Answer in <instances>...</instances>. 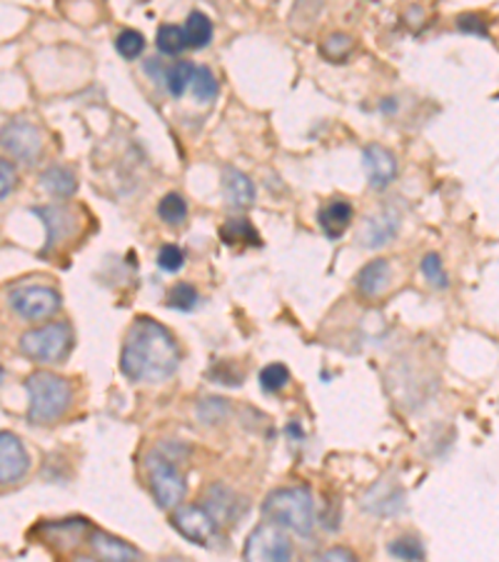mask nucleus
<instances>
[{"label":"nucleus","mask_w":499,"mask_h":562,"mask_svg":"<svg viewBox=\"0 0 499 562\" xmlns=\"http://www.w3.org/2000/svg\"><path fill=\"white\" fill-rule=\"evenodd\" d=\"M180 350L172 335L152 317H138L125 335L121 370L135 383H162L175 375Z\"/></svg>","instance_id":"obj_1"},{"label":"nucleus","mask_w":499,"mask_h":562,"mask_svg":"<svg viewBox=\"0 0 499 562\" xmlns=\"http://www.w3.org/2000/svg\"><path fill=\"white\" fill-rule=\"evenodd\" d=\"M262 515L280 528L293 530L297 535H307L315 528V503L313 493L303 485L280 487L272 491L262 503Z\"/></svg>","instance_id":"obj_2"},{"label":"nucleus","mask_w":499,"mask_h":562,"mask_svg":"<svg viewBox=\"0 0 499 562\" xmlns=\"http://www.w3.org/2000/svg\"><path fill=\"white\" fill-rule=\"evenodd\" d=\"M31 395L29 420L35 425H50L66 415L72 403V390L66 378L53 373H33L25 380Z\"/></svg>","instance_id":"obj_3"},{"label":"nucleus","mask_w":499,"mask_h":562,"mask_svg":"<svg viewBox=\"0 0 499 562\" xmlns=\"http://www.w3.org/2000/svg\"><path fill=\"white\" fill-rule=\"evenodd\" d=\"M72 330L68 323H48L43 328H35L21 335L18 348L25 358L38 362H58L70 352Z\"/></svg>","instance_id":"obj_4"},{"label":"nucleus","mask_w":499,"mask_h":562,"mask_svg":"<svg viewBox=\"0 0 499 562\" xmlns=\"http://www.w3.org/2000/svg\"><path fill=\"white\" fill-rule=\"evenodd\" d=\"M145 468H148L150 491L152 497H156V503L160 507H178L185 495V477L178 470L175 460L156 450L148 456Z\"/></svg>","instance_id":"obj_5"},{"label":"nucleus","mask_w":499,"mask_h":562,"mask_svg":"<svg viewBox=\"0 0 499 562\" xmlns=\"http://www.w3.org/2000/svg\"><path fill=\"white\" fill-rule=\"evenodd\" d=\"M245 562H293V542L285 528L262 522L245 542Z\"/></svg>","instance_id":"obj_6"},{"label":"nucleus","mask_w":499,"mask_h":562,"mask_svg":"<svg viewBox=\"0 0 499 562\" xmlns=\"http://www.w3.org/2000/svg\"><path fill=\"white\" fill-rule=\"evenodd\" d=\"M8 303L23 321H48L60 311L58 290L45 285H15L8 293Z\"/></svg>","instance_id":"obj_7"},{"label":"nucleus","mask_w":499,"mask_h":562,"mask_svg":"<svg viewBox=\"0 0 499 562\" xmlns=\"http://www.w3.org/2000/svg\"><path fill=\"white\" fill-rule=\"evenodd\" d=\"M3 150L21 162H35L43 153V133L35 123L25 117H13L3 123Z\"/></svg>","instance_id":"obj_8"},{"label":"nucleus","mask_w":499,"mask_h":562,"mask_svg":"<svg viewBox=\"0 0 499 562\" xmlns=\"http://www.w3.org/2000/svg\"><path fill=\"white\" fill-rule=\"evenodd\" d=\"M172 528L195 546H213L217 538V520L200 505H178L172 510Z\"/></svg>","instance_id":"obj_9"},{"label":"nucleus","mask_w":499,"mask_h":562,"mask_svg":"<svg viewBox=\"0 0 499 562\" xmlns=\"http://www.w3.org/2000/svg\"><path fill=\"white\" fill-rule=\"evenodd\" d=\"M31 468V458L23 442L13 432H0V483H18Z\"/></svg>","instance_id":"obj_10"},{"label":"nucleus","mask_w":499,"mask_h":562,"mask_svg":"<svg viewBox=\"0 0 499 562\" xmlns=\"http://www.w3.org/2000/svg\"><path fill=\"white\" fill-rule=\"evenodd\" d=\"M362 166H365V173L372 188L383 190L389 183H393L395 176H397V160L393 153L383 145L377 143H370L365 150H362Z\"/></svg>","instance_id":"obj_11"},{"label":"nucleus","mask_w":499,"mask_h":562,"mask_svg":"<svg viewBox=\"0 0 499 562\" xmlns=\"http://www.w3.org/2000/svg\"><path fill=\"white\" fill-rule=\"evenodd\" d=\"M205 510L211 513L217 522L230 525L242 515L245 503H242V497L235 491H230L228 485L217 483L205 491Z\"/></svg>","instance_id":"obj_12"},{"label":"nucleus","mask_w":499,"mask_h":562,"mask_svg":"<svg viewBox=\"0 0 499 562\" xmlns=\"http://www.w3.org/2000/svg\"><path fill=\"white\" fill-rule=\"evenodd\" d=\"M88 542H90V548H93L95 558L103 562H138L140 560L138 548L121 538H115V535H107L103 530H90Z\"/></svg>","instance_id":"obj_13"},{"label":"nucleus","mask_w":499,"mask_h":562,"mask_svg":"<svg viewBox=\"0 0 499 562\" xmlns=\"http://www.w3.org/2000/svg\"><path fill=\"white\" fill-rule=\"evenodd\" d=\"M399 231V215L395 211H379L367 215L365 225L360 231V243L365 248H383Z\"/></svg>","instance_id":"obj_14"},{"label":"nucleus","mask_w":499,"mask_h":562,"mask_svg":"<svg viewBox=\"0 0 499 562\" xmlns=\"http://www.w3.org/2000/svg\"><path fill=\"white\" fill-rule=\"evenodd\" d=\"M362 507L375 515H397L405 507V493L402 487L393 480H379L362 501Z\"/></svg>","instance_id":"obj_15"},{"label":"nucleus","mask_w":499,"mask_h":562,"mask_svg":"<svg viewBox=\"0 0 499 562\" xmlns=\"http://www.w3.org/2000/svg\"><path fill=\"white\" fill-rule=\"evenodd\" d=\"M389 278H393L389 262L383 260V258L372 260L355 276V288L365 297H377V295L385 293V288L389 285Z\"/></svg>","instance_id":"obj_16"},{"label":"nucleus","mask_w":499,"mask_h":562,"mask_svg":"<svg viewBox=\"0 0 499 562\" xmlns=\"http://www.w3.org/2000/svg\"><path fill=\"white\" fill-rule=\"evenodd\" d=\"M223 190L228 203L235 207H248L256 201V183L238 168L223 170Z\"/></svg>","instance_id":"obj_17"},{"label":"nucleus","mask_w":499,"mask_h":562,"mask_svg":"<svg viewBox=\"0 0 499 562\" xmlns=\"http://www.w3.org/2000/svg\"><path fill=\"white\" fill-rule=\"evenodd\" d=\"M317 223H320L322 233L328 238H340V235L348 231V225L352 223V205L344 201H330L325 203L320 211H317Z\"/></svg>","instance_id":"obj_18"},{"label":"nucleus","mask_w":499,"mask_h":562,"mask_svg":"<svg viewBox=\"0 0 499 562\" xmlns=\"http://www.w3.org/2000/svg\"><path fill=\"white\" fill-rule=\"evenodd\" d=\"M33 215L43 217L45 228H48V248L56 246L58 240L68 238V233H70V213L66 211V207H56V205L33 207Z\"/></svg>","instance_id":"obj_19"},{"label":"nucleus","mask_w":499,"mask_h":562,"mask_svg":"<svg viewBox=\"0 0 499 562\" xmlns=\"http://www.w3.org/2000/svg\"><path fill=\"white\" fill-rule=\"evenodd\" d=\"M41 186H43L45 193L58 195V198H70L78 190V183H76V176H72V170L70 168H63V166L45 168L43 173H41Z\"/></svg>","instance_id":"obj_20"},{"label":"nucleus","mask_w":499,"mask_h":562,"mask_svg":"<svg viewBox=\"0 0 499 562\" xmlns=\"http://www.w3.org/2000/svg\"><path fill=\"white\" fill-rule=\"evenodd\" d=\"M220 238L225 246H238V243H245V246H260V235L252 228L250 221L245 217H235V221H228L220 228Z\"/></svg>","instance_id":"obj_21"},{"label":"nucleus","mask_w":499,"mask_h":562,"mask_svg":"<svg viewBox=\"0 0 499 562\" xmlns=\"http://www.w3.org/2000/svg\"><path fill=\"white\" fill-rule=\"evenodd\" d=\"M185 35L190 48H205L213 41V23L203 11H193L185 21Z\"/></svg>","instance_id":"obj_22"},{"label":"nucleus","mask_w":499,"mask_h":562,"mask_svg":"<svg viewBox=\"0 0 499 562\" xmlns=\"http://www.w3.org/2000/svg\"><path fill=\"white\" fill-rule=\"evenodd\" d=\"M156 45L160 53H166V56H178V53H183L190 43L185 29H180V25H160L156 33Z\"/></svg>","instance_id":"obj_23"},{"label":"nucleus","mask_w":499,"mask_h":562,"mask_svg":"<svg viewBox=\"0 0 499 562\" xmlns=\"http://www.w3.org/2000/svg\"><path fill=\"white\" fill-rule=\"evenodd\" d=\"M193 78H195V66L190 60H180L175 66L166 68V83L170 95L180 98L185 93V90L193 86Z\"/></svg>","instance_id":"obj_24"},{"label":"nucleus","mask_w":499,"mask_h":562,"mask_svg":"<svg viewBox=\"0 0 499 562\" xmlns=\"http://www.w3.org/2000/svg\"><path fill=\"white\" fill-rule=\"evenodd\" d=\"M115 50L121 53L125 60L140 58L143 50H145V35L138 33V31H133V29L121 31V33H117V38H115Z\"/></svg>","instance_id":"obj_25"},{"label":"nucleus","mask_w":499,"mask_h":562,"mask_svg":"<svg viewBox=\"0 0 499 562\" xmlns=\"http://www.w3.org/2000/svg\"><path fill=\"white\" fill-rule=\"evenodd\" d=\"M158 215L162 221L170 223V225H180L188 217V203L183 201V195L178 193H168L162 198L160 205H158Z\"/></svg>","instance_id":"obj_26"},{"label":"nucleus","mask_w":499,"mask_h":562,"mask_svg":"<svg viewBox=\"0 0 499 562\" xmlns=\"http://www.w3.org/2000/svg\"><path fill=\"white\" fill-rule=\"evenodd\" d=\"M290 383V370L283 366V362H270L260 370V385L265 393H277Z\"/></svg>","instance_id":"obj_27"},{"label":"nucleus","mask_w":499,"mask_h":562,"mask_svg":"<svg viewBox=\"0 0 499 562\" xmlns=\"http://www.w3.org/2000/svg\"><path fill=\"white\" fill-rule=\"evenodd\" d=\"M389 555H395L397 560L405 562H422L424 560V548L417 538H397L387 546Z\"/></svg>","instance_id":"obj_28"},{"label":"nucleus","mask_w":499,"mask_h":562,"mask_svg":"<svg viewBox=\"0 0 499 562\" xmlns=\"http://www.w3.org/2000/svg\"><path fill=\"white\" fill-rule=\"evenodd\" d=\"M190 88H193V95L197 98V101H203V103L213 101V98L217 95V83H215L213 70L205 68V66H197L193 86H190Z\"/></svg>","instance_id":"obj_29"},{"label":"nucleus","mask_w":499,"mask_h":562,"mask_svg":"<svg viewBox=\"0 0 499 562\" xmlns=\"http://www.w3.org/2000/svg\"><path fill=\"white\" fill-rule=\"evenodd\" d=\"M422 276L432 288L442 290L450 285V278H447V273H444V262L438 252H428V256L422 258Z\"/></svg>","instance_id":"obj_30"},{"label":"nucleus","mask_w":499,"mask_h":562,"mask_svg":"<svg viewBox=\"0 0 499 562\" xmlns=\"http://www.w3.org/2000/svg\"><path fill=\"white\" fill-rule=\"evenodd\" d=\"M197 301H200L197 290L190 283H178L168 293V305L175 307V311H193Z\"/></svg>","instance_id":"obj_31"},{"label":"nucleus","mask_w":499,"mask_h":562,"mask_svg":"<svg viewBox=\"0 0 499 562\" xmlns=\"http://www.w3.org/2000/svg\"><path fill=\"white\" fill-rule=\"evenodd\" d=\"M350 48H352V38L348 33H332L328 35V41H325L322 53L330 60H342L350 53Z\"/></svg>","instance_id":"obj_32"},{"label":"nucleus","mask_w":499,"mask_h":562,"mask_svg":"<svg viewBox=\"0 0 499 562\" xmlns=\"http://www.w3.org/2000/svg\"><path fill=\"white\" fill-rule=\"evenodd\" d=\"M158 266L160 270H166V273H178V270H183L185 266V252L178 246H162L158 250Z\"/></svg>","instance_id":"obj_33"},{"label":"nucleus","mask_w":499,"mask_h":562,"mask_svg":"<svg viewBox=\"0 0 499 562\" xmlns=\"http://www.w3.org/2000/svg\"><path fill=\"white\" fill-rule=\"evenodd\" d=\"M225 415H228V403L220 401V397H207L197 407V418L203 423H220Z\"/></svg>","instance_id":"obj_34"},{"label":"nucleus","mask_w":499,"mask_h":562,"mask_svg":"<svg viewBox=\"0 0 499 562\" xmlns=\"http://www.w3.org/2000/svg\"><path fill=\"white\" fill-rule=\"evenodd\" d=\"M457 29L465 31V33L487 35V23L479 15H460L457 18Z\"/></svg>","instance_id":"obj_35"},{"label":"nucleus","mask_w":499,"mask_h":562,"mask_svg":"<svg viewBox=\"0 0 499 562\" xmlns=\"http://www.w3.org/2000/svg\"><path fill=\"white\" fill-rule=\"evenodd\" d=\"M0 176H3V188H0V195L3 201L11 195V190L15 188V170L11 166V160H0Z\"/></svg>","instance_id":"obj_36"},{"label":"nucleus","mask_w":499,"mask_h":562,"mask_svg":"<svg viewBox=\"0 0 499 562\" xmlns=\"http://www.w3.org/2000/svg\"><path fill=\"white\" fill-rule=\"evenodd\" d=\"M315 562H358V558L352 555L348 548H330V550H325Z\"/></svg>","instance_id":"obj_37"},{"label":"nucleus","mask_w":499,"mask_h":562,"mask_svg":"<svg viewBox=\"0 0 499 562\" xmlns=\"http://www.w3.org/2000/svg\"><path fill=\"white\" fill-rule=\"evenodd\" d=\"M160 60L158 58H150L148 63H145V72H148V76H152L156 80H160Z\"/></svg>","instance_id":"obj_38"},{"label":"nucleus","mask_w":499,"mask_h":562,"mask_svg":"<svg viewBox=\"0 0 499 562\" xmlns=\"http://www.w3.org/2000/svg\"><path fill=\"white\" fill-rule=\"evenodd\" d=\"M72 562H98V560H93V558H76Z\"/></svg>","instance_id":"obj_39"},{"label":"nucleus","mask_w":499,"mask_h":562,"mask_svg":"<svg viewBox=\"0 0 499 562\" xmlns=\"http://www.w3.org/2000/svg\"><path fill=\"white\" fill-rule=\"evenodd\" d=\"M160 562H185V560H180V558H166V560H160Z\"/></svg>","instance_id":"obj_40"}]
</instances>
